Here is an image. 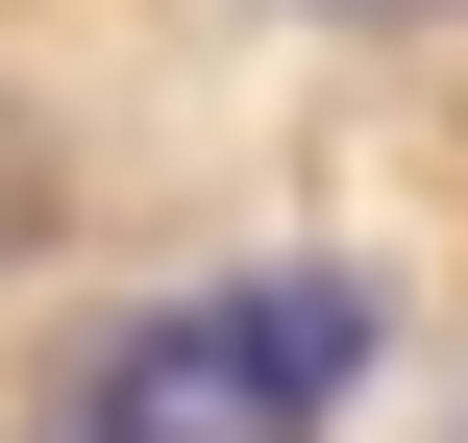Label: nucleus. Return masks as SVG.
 Here are the masks:
<instances>
[{
	"mask_svg": "<svg viewBox=\"0 0 468 443\" xmlns=\"http://www.w3.org/2000/svg\"><path fill=\"white\" fill-rule=\"evenodd\" d=\"M370 345H395V296L370 271H197V296H123L99 345H74V443H346L370 395Z\"/></svg>",
	"mask_w": 468,
	"mask_h": 443,
	"instance_id": "nucleus-1",
	"label": "nucleus"
},
{
	"mask_svg": "<svg viewBox=\"0 0 468 443\" xmlns=\"http://www.w3.org/2000/svg\"><path fill=\"white\" fill-rule=\"evenodd\" d=\"M0 247H25V173H0Z\"/></svg>",
	"mask_w": 468,
	"mask_h": 443,
	"instance_id": "nucleus-3",
	"label": "nucleus"
},
{
	"mask_svg": "<svg viewBox=\"0 0 468 443\" xmlns=\"http://www.w3.org/2000/svg\"><path fill=\"white\" fill-rule=\"evenodd\" d=\"M271 25H468V0H271Z\"/></svg>",
	"mask_w": 468,
	"mask_h": 443,
	"instance_id": "nucleus-2",
	"label": "nucleus"
}]
</instances>
